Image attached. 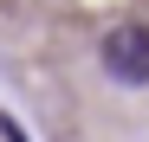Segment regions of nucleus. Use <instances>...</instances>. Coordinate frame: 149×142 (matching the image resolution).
I'll list each match as a JSON object with an SVG mask.
<instances>
[{
  "label": "nucleus",
  "mask_w": 149,
  "mask_h": 142,
  "mask_svg": "<svg viewBox=\"0 0 149 142\" xmlns=\"http://www.w3.org/2000/svg\"><path fill=\"white\" fill-rule=\"evenodd\" d=\"M97 52L117 84H149V26H110Z\"/></svg>",
  "instance_id": "1"
},
{
  "label": "nucleus",
  "mask_w": 149,
  "mask_h": 142,
  "mask_svg": "<svg viewBox=\"0 0 149 142\" xmlns=\"http://www.w3.org/2000/svg\"><path fill=\"white\" fill-rule=\"evenodd\" d=\"M0 136H7V142H26V129H19V116H7V110H0Z\"/></svg>",
  "instance_id": "2"
}]
</instances>
